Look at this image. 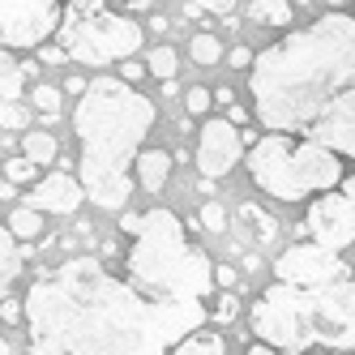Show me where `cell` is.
<instances>
[{
  "instance_id": "6da1fadb",
  "label": "cell",
  "mask_w": 355,
  "mask_h": 355,
  "mask_svg": "<svg viewBox=\"0 0 355 355\" xmlns=\"http://www.w3.org/2000/svg\"><path fill=\"white\" fill-rule=\"evenodd\" d=\"M201 321H210L206 300H159L90 252L26 287L31 355H167Z\"/></svg>"
},
{
  "instance_id": "7a4b0ae2",
  "label": "cell",
  "mask_w": 355,
  "mask_h": 355,
  "mask_svg": "<svg viewBox=\"0 0 355 355\" xmlns=\"http://www.w3.org/2000/svg\"><path fill=\"white\" fill-rule=\"evenodd\" d=\"M248 94L266 133H295L355 159V17L325 13L261 47Z\"/></svg>"
},
{
  "instance_id": "3957f363",
  "label": "cell",
  "mask_w": 355,
  "mask_h": 355,
  "mask_svg": "<svg viewBox=\"0 0 355 355\" xmlns=\"http://www.w3.org/2000/svg\"><path fill=\"white\" fill-rule=\"evenodd\" d=\"M155 129V103L124 78H94L78 98V180L98 210H120L129 201V167Z\"/></svg>"
},
{
  "instance_id": "277c9868",
  "label": "cell",
  "mask_w": 355,
  "mask_h": 355,
  "mask_svg": "<svg viewBox=\"0 0 355 355\" xmlns=\"http://www.w3.org/2000/svg\"><path fill=\"white\" fill-rule=\"evenodd\" d=\"M248 329L257 343H270L287 355H304L313 347L355 351V274L321 287L274 283L248 309Z\"/></svg>"
},
{
  "instance_id": "5b68a950",
  "label": "cell",
  "mask_w": 355,
  "mask_h": 355,
  "mask_svg": "<svg viewBox=\"0 0 355 355\" xmlns=\"http://www.w3.org/2000/svg\"><path fill=\"white\" fill-rule=\"evenodd\" d=\"M120 232L129 236L124 274L159 300H206L214 291V266L201 248L189 244L184 223L167 206H150L141 214L120 218Z\"/></svg>"
},
{
  "instance_id": "8992f818",
  "label": "cell",
  "mask_w": 355,
  "mask_h": 355,
  "mask_svg": "<svg viewBox=\"0 0 355 355\" xmlns=\"http://www.w3.org/2000/svg\"><path fill=\"white\" fill-rule=\"evenodd\" d=\"M244 167H248V180L274 201H309L321 193H334V184L347 180L338 150L295 133L257 137L244 155Z\"/></svg>"
},
{
  "instance_id": "52a82bcc",
  "label": "cell",
  "mask_w": 355,
  "mask_h": 355,
  "mask_svg": "<svg viewBox=\"0 0 355 355\" xmlns=\"http://www.w3.org/2000/svg\"><path fill=\"white\" fill-rule=\"evenodd\" d=\"M56 43L69 52V60L103 69L116 60H133V52L146 43V31H141V21L112 13L107 0H69Z\"/></svg>"
},
{
  "instance_id": "ba28073f",
  "label": "cell",
  "mask_w": 355,
  "mask_h": 355,
  "mask_svg": "<svg viewBox=\"0 0 355 355\" xmlns=\"http://www.w3.org/2000/svg\"><path fill=\"white\" fill-rule=\"evenodd\" d=\"M60 17V0H0V47H43Z\"/></svg>"
},
{
  "instance_id": "9c48e42d",
  "label": "cell",
  "mask_w": 355,
  "mask_h": 355,
  "mask_svg": "<svg viewBox=\"0 0 355 355\" xmlns=\"http://www.w3.org/2000/svg\"><path fill=\"white\" fill-rule=\"evenodd\" d=\"M295 236H309L325 248H351L355 244V201L347 193H321L309 201V210H304V223L295 227Z\"/></svg>"
},
{
  "instance_id": "30bf717a",
  "label": "cell",
  "mask_w": 355,
  "mask_h": 355,
  "mask_svg": "<svg viewBox=\"0 0 355 355\" xmlns=\"http://www.w3.org/2000/svg\"><path fill=\"white\" fill-rule=\"evenodd\" d=\"M347 274L351 270L343 266L338 252L317 240H295L274 261V278L278 283H295V287H321V283H334V278H347Z\"/></svg>"
},
{
  "instance_id": "8fae6325",
  "label": "cell",
  "mask_w": 355,
  "mask_h": 355,
  "mask_svg": "<svg viewBox=\"0 0 355 355\" xmlns=\"http://www.w3.org/2000/svg\"><path fill=\"white\" fill-rule=\"evenodd\" d=\"M244 133H240V124H232L227 116H214L201 124V133H197V171H201V180H218V175L232 171L248 150H244Z\"/></svg>"
},
{
  "instance_id": "7c38bea8",
  "label": "cell",
  "mask_w": 355,
  "mask_h": 355,
  "mask_svg": "<svg viewBox=\"0 0 355 355\" xmlns=\"http://www.w3.org/2000/svg\"><path fill=\"white\" fill-rule=\"evenodd\" d=\"M82 201H86L82 180H73L64 167H56L52 175H43V180L26 193V206L31 210H43V214H78Z\"/></svg>"
},
{
  "instance_id": "4fadbf2b",
  "label": "cell",
  "mask_w": 355,
  "mask_h": 355,
  "mask_svg": "<svg viewBox=\"0 0 355 355\" xmlns=\"http://www.w3.org/2000/svg\"><path fill=\"white\" fill-rule=\"evenodd\" d=\"M171 163H175V155H167V150H141V155H137V167H133L137 184L150 189V193H163L167 180H171Z\"/></svg>"
},
{
  "instance_id": "5bb4252c",
  "label": "cell",
  "mask_w": 355,
  "mask_h": 355,
  "mask_svg": "<svg viewBox=\"0 0 355 355\" xmlns=\"http://www.w3.org/2000/svg\"><path fill=\"white\" fill-rule=\"evenodd\" d=\"M236 232H240L252 248H266V244H274V236H278V223H274V214L261 210V206H240Z\"/></svg>"
},
{
  "instance_id": "9a60e30c",
  "label": "cell",
  "mask_w": 355,
  "mask_h": 355,
  "mask_svg": "<svg viewBox=\"0 0 355 355\" xmlns=\"http://www.w3.org/2000/svg\"><path fill=\"white\" fill-rule=\"evenodd\" d=\"M21 82H26L21 60H13L5 47H0V103H21Z\"/></svg>"
},
{
  "instance_id": "2e32d148",
  "label": "cell",
  "mask_w": 355,
  "mask_h": 355,
  "mask_svg": "<svg viewBox=\"0 0 355 355\" xmlns=\"http://www.w3.org/2000/svg\"><path fill=\"white\" fill-rule=\"evenodd\" d=\"M5 227L21 240V244H31V240H43V210H31V206H17L9 210Z\"/></svg>"
},
{
  "instance_id": "e0dca14e",
  "label": "cell",
  "mask_w": 355,
  "mask_h": 355,
  "mask_svg": "<svg viewBox=\"0 0 355 355\" xmlns=\"http://www.w3.org/2000/svg\"><path fill=\"white\" fill-rule=\"evenodd\" d=\"M189 56H193V64H201V69H214V64L227 60V47H223L218 35H193V39H189Z\"/></svg>"
},
{
  "instance_id": "ac0fdd59",
  "label": "cell",
  "mask_w": 355,
  "mask_h": 355,
  "mask_svg": "<svg viewBox=\"0 0 355 355\" xmlns=\"http://www.w3.org/2000/svg\"><path fill=\"white\" fill-rule=\"evenodd\" d=\"M248 17L257 26H291V0H252Z\"/></svg>"
},
{
  "instance_id": "d6986e66",
  "label": "cell",
  "mask_w": 355,
  "mask_h": 355,
  "mask_svg": "<svg viewBox=\"0 0 355 355\" xmlns=\"http://www.w3.org/2000/svg\"><path fill=\"white\" fill-rule=\"evenodd\" d=\"M21 155H26L31 163H56V155H60V146H56V137L52 133H31L26 129V137H21Z\"/></svg>"
},
{
  "instance_id": "ffe728a7",
  "label": "cell",
  "mask_w": 355,
  "mask_h": 355,
  "mask_svg": "<svg viewBox=\"0 0 355 355\" xmlns=\"http://www.w3.org/2000/svg\"><path fill=\"white\" fill-rule=\"evenodd\" d=\"M171 355H227V343H223L218 334H206V329H197V334H189Z\"/></svg>"
},
{
  "instance_id": "44dd1931",
  "label": "cell",
  "mask_w": 355,
  "mask_h": 355,
  "mask_svg": "<svg viewBox=\"0 0 355 355\" xmlns=\"http://www.w3.org/2000/svg\"><path fill=\"white\" fill-rule=\"evenodd\" d=\"M150 73H155V78H159V86H171L175 82V52H171V47L167 43H159V47H150Z\"/></svg>"
},
{
  "instance_id": "7402d4cb",
  "label": "cell",
  "mask_w": 355,
  "mask_h": 355,
  "mask_svg": "<svg viewBox=\"0 0 355 355\" xmlns=\"http://www.w3.org/2000/svg\"><path fill=\"white\" fill-rule=\"evenodd\" d=\"M5 180L9 184H39L43 175H39V163H31L26 155H17V159L5 163Z\"/></svg>"
},
{
  "instance_id": "603a6c76",
  "label": "cell",
  "mask_w": 355,
  "mask_h": 355,
  "mask_svg": "<svg viewBox=\"0 0 355 355\" xmlns=\"http://www.w3.org/2000/svg\"><path fill=\"white\" fill-rule=\"evenodd\" d=\"M31 98H35V107L43 112V120H60V90H56V86L43 82V86H35Z\"/></svg>"
},
{
  "instance_id": "cb8c5ba5",
  "label": "cell",
  "mask_w": 355,
  "mask_h": 355,
  "mask_svg": "<svg viewBox=\"0 0 355 355\" xmlns=\"http://www.w3.org/2000/svg\"><path fill=\"white\" fill-rule=\"evenodd\" d=\"M197 223L206 227V232H214V236H223L227 232V210L218 206V201H206V206L197 210Z\"/></svg>"
},
{
  "instance_id": "d4e9b609",
  "label": "cell",
  "mask_w": 355,
  "mask_h": 355,
  "mask_svg": "<svg viewBox=\"0 0 355 355\" xmlns=\"http://www.w3.org/2000/svg\"><path fill=\"white\" fill-rule=\"evenodd\" d=\"M184 107H189V116H206V112L214 107V94H210L206 86H189V94H184Z\"/></svg>"
},
{
  "instance_id": "484cf974",
  "label": "cell",
  "mask_w": 355,
  "mask_h": 355,
  "mask_svg": "<svg viewBox=\"0 0 355 355\" xmlns=\"http://www.w3.org/2000/svg\"><path fill=\"white\" fill-rule=\"evenodd\" d=\"M26 107L21 103H0V129H26Z\"/></svg>"
},
{
  "instance_id": "4316f807",
  "label": "cell",
  "mask_w": 355,
  "mask_h": 355,
  "mask_svg": "<svg viewBox=\"0 0 355 355\" xmlns=\"http://www.w3.org/2000/svg\"><path fill=\"white\" fill-rule=\"evenodd\" d=\"M236 291H223V300L214 304V309H210V321H236Z\"/></svg>"
},
{
  "instance_id": "83f0119b",
  "label": "cell",
  "mask_w": 355,
  "mask_h": 355,
  "mask_svg": "<svg viewBox=\"0 0 355 355\" xmlns=\"http://www.w3.org/2000/svg\"><path fill=\"white\" fill-rule=\"evenodd\" d=\"M0 321H5V325H26V304L0 300Z\"/></svg>"
},
{
  "instance_id": "f1b7e54d",
  "label": "cell",
  "mask_w": 355,
  "mask_h": 355,
  "mask_svg": "<svg viewBox=\"0 0 355 355\" xmlns=\"http://www.w3.org/2000/svg\"><path fill=\"white\" fill-rule=\"evenodd\" d=\"M189 5L206 9V13H223L227 21H232V13H236V5H240V0H189Z\"/></svg>"
},
{
  "instance_id": "f546056e",
  "label": "cell",
  "mask_w": 355,
  "mask_h": 355,
  "mask_svg": "<svg viewBox=\"0 0 355 355\" xmlns=\"http://www.w3.org/2000/svg\"><path fill=\"white\" fill-rule=\"evenodd\" d=\"M236 283H240L236 266H214V287L218 291H236Z\"/></svg>"
},
{
  "instance_id": "4dcf8cb0",
  "label": "cell",
  "mask_w": 355,
  "mask_h": 355,
  "mask_svg": "<svg viewBox=\"0 0 355 355\" xmlns=\"http://www.w3.org/2000/svg\"><path fill=\"white\" fill-rule=\"evenodd\" d=\"M146 73H150V64H137V60H120V78L129 82V86H133V82H141Z\"/></svg>"
},
{
  "instance_id": "1f68e13d",
  "label": "cell",
  "mask_w": 355,
  "mask_h": 355,
  "mask_svg": "<svg viewBox=\"0 0 355 355\" xmlns=\"http://www.w3.org/2000/svg\"><path fill=\"white\" fill-rule=\"evenodd\" d=\"M227 60H232V69H252V64H257V52H248V47H232Z\"/></svg>"
},
{
  "instance_id": "d6a6232c",
  "label": "cell",
  "mask_w": 355,
  "mask_h": 355,
  "mask_svg": "<svg viewBox=\"0 0 355 355\" xmlns=\"http://www.w3.org/2000/svg\"><path fill=\"white\" fill-rule=\"evenodd\" d=\"M39 60H43V64H60V60H69V52H64L60 43H43V47H39Z\"/></svg>"
},
{
  "instance_id": "836d02e7",
  "label": "cell",
  "mask_w": 355,
  "mask_h": 355,
  "mask_svg": "<svg viewBox=\"0 0 355 355\" xmlns=\"http://www.w3.org/2000/svg\"><path fill=\"white\" fill-rule=\"evenodd\" d=\"M244 355H287V351H278V347H270V343H257V338H252V347H248Z\"/></svg>"
},
{
  "instance_id": "e575fe53",
  "label": "cell",
  "mask_w": 355,
  "mask_h": 355,
  "mask_svg": "<svg viewBox=\"0 0 355 355\" xmlns=\"http://www.w3.org/2000/svg\"><path fill=\"white\" fill-rule=\"evenodd\" d=\"M214 103H218V107H236V94H232V86H218V90H214Z\"/></svg>"
},
{
  "instance_id": "d590c367",
  "label": "cell",
  "mask_w": 355,
  "mask_h": 355,
  "mask_svg": "<svg viewBox=\"0 0 355 355\" xmlns=\"http://www.w3.org/2000/svg\"><path fill=\"white\" fill-rule=\"evenodd\" d=\"M227 120H232V124H240V129H244V124H248L252 116H248V112H244V107L236 103V107H227Z\"/></svg>"
},
{
  "instance_id": "8d00e7d4",
  "label": "cell",
  "mask_w": 355,
  "mask_h": 355,
  "mask_svg": "<svg viewBox=\"0 0 355 355\" xmlns=\"http://www.w3.org/2000/svg\"><path fill=\"white\" fill-rule=\"evenodd\" d=\"M120 5H124V9H133V13H146V9H150V0H120Z\"/></svg>"
},
{
  "instance_id": "74e56055",
  "label": "cell",
  "mask_w": 355,
  "mask_h": 355,
  "mask_svg": "<svg viewBox=\"0 0 355 355\" xmlns=\"http://www.w3.org/2000/svg\"><path fill=\"white\" fill-rule=\"evenodd\" d=\"M150 31H159V35H163V31H167V17H163V13H155V17H150Z\"/></svg>"
},
{
  "instance_id": "f35d334b",
  "label": "cell",
  "mask_w": 355,
  "mask_h": 355,
  "mask_svg": "<svg viewBox=\"0 0 355 355\" xmlns=\"http://www.w3.org/2000/svg\"><path fill=\"white\" fill-rule=\"evenodd\" d=\"M17 197V184H0V201H13Z\"/></svg>"
},
{
  "instance_id": "ab89813d",
  "label": "cell",
  "mask_w": 355,
  "mask_h": 355,
  "mask_svg": "<svg viewBox=\"0 0 355 355\" xmlns=\"http://www.w3.org/2000/svg\"><path fill=\"white\" fill-rule=\"evenodd\" d=\"M343 193H347V197L355 201V171H351V175H347V180H343Z\"/></svg>"
},
{
  "instance_id": "60d3db41",
  "label": "cell",
  "mask_w": 355,
  "mask_h": 355,
  "mask_svg": "<svg viewBox=\"0 0 355 355\" xmlns=\"http://www.w3.org/2000/svg\"><path fill=\"white\" fill-rule=\"evenodd\" d=\"M329 9H347V5H355V0H325Z\"/></svg>"
},
{
  "instance_id": "b9f144b4",
  "label": "cell",
  "mask_w": 355,
  "mask_h": 355,
  "mask_svg": "<svg viewBox=\"0 0 355 355\" xmlns=\"http://www.w3.org/2000/svg\"><path fill=\"white\" fill-rule=\"evenodd\" d=\"M0 325H5V321H0ZM0 355H13V351H9V343H5V329H0Z\"/></svg>"
}]
</instances>
